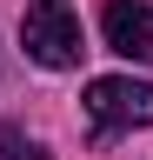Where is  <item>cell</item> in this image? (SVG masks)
Here are the masks:
<instances>
[{"label":"cell","instance_id":"cell-2","mask_svg":"<svg viewBox=\"0 0 153 160\" xmlns=\"http://www.w3.org/2000/svg\"><path fill=\"white\" fill-rule=\"evenodd\" d=\"M87 113H93V140L120 133V127H153V87L127 73H107L87 87Z\"/></svg>","mask_w":153,"mask_h":160},{"label":"cell","instance_id":"cell-4","mask_svg":"<svg viewBox=\"0 0 153 160\" xmlns=\"http://www.w3.org/2000/svg\"><path fill=\"white\" fill-rule=\"evenodd\" d=\"M0 160H47L40 140H27L20 127H0Z\"/></svg>","mask_w":153,"mask_h":160},{"label":"cell","instance_id":"cell-3","mask_svg":"<svg viewBox=\"0 0 153 160\" xmlns=\"http://www.w3.org/2000/svg\"><path fill=\"white\" fill-rule=\"evenodd\" d=\"M100 33H107V47H113V53L146 60V67H153V7H140V0H107Z\"/></svg>","mask_w":153,"mask_h":160},{"label":"cell","instance_id":"cell-1","mask_svg":"<svg viewBox=\"0 0 153 160\" xmlns=\"http://www.w3.org/2000/svg\"><path fill=\"white\" fill-rule=\"evenodd\" d=\"M20 40L27 53L40 60V67H80V20H73L67 0H33V7L20 13Z\"/></svg>","mask_w":153,"mask_h":160}]
</instances>
